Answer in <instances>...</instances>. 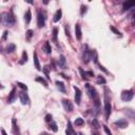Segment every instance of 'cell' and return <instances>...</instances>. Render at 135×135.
Instances as JSON below:
<instances>
[{
  "mask_svg": "<svg viewBox=\"0 0 135 135\" xmlns=\"http://www.w3.org/2000/svg\"><path fill=\"white\" fill-rule=\"evenodd\" d=\"M1 21L5 27H12L16 22L15 17L13 16L12 13H3L1 15Z\"/></svg>",
  "mask_w": 135,
  "mask_h": 135,
  "instance_id": "6da1fadb",
  "label": "cell"
},
{
  "mask_svg": "<svg viewBox=\"0 0 135 135\" xmlns=\"http://www.w3.org/2000/svg\"><path fill=\"white\" fill-rule=\"evenodd\" d=\"M111 112H112L111 102H110V99H109L108 93H105V113H106V119H109Z\"/></svg>",
  "mask_w": 135,
  "mask_h": 135,
  "instance_id": "7a4b0ae2",
  "label": "cell"
},
{
  "mask_svg": "<svg viewBox=\"0 0 135 135\" xmlns=\"http://www.w3.org/2000/svg\"><path fill=\"white\" fill-rule=\"evenodd\" d=\"M134 97V92L133 90H125V91L121 92L120 98L123 101H131Z\"/></svg>",
  "mask_w": 135,
  "mask_h": 135,
  "instance_id": "3957f363",
  "label": "cell"
},
{
  "mask_svg": "<svg viewBox=\"0 0 135 135\" xmlns=\"http://www.w3.org/2000/svg\"><path fill=\"white\" fill-rule=\"evenodd\" d=\"M86 90H87V93L90 98H92L93 100L98 98V95H97V92H96L95 88H93V86H91L90 83H87L86 85Z\"/></svg>",
  "mask_w": 135,
  "mask_h": 135,
  "instance_id": "277c9868",
  "label": "cell"
},
{
  "mask_svg": "<svg viewBox=\"0 0 135 135\" xmlns=\"http://www.w3.org/2000/svg\"><path fill=\"white\" fill-rule=\"evenodd\" d=\"M44 24H46V16H44L43 12L39 11L38 12V15H37V25L39 29H41L44 27Z\"/></svg>",
  "mask_w": 135,
  "mask_h": 135,
  "instance_id": "5b68a950",
  "label": "cell"
},
{
  "mask_svg": "<svg viewBox=\"0 0 135 135\" xmlns=\"http://www.w3.org/2000/svg\"><path fill=\"white\" fill-rule=\"evenodd\" d=\"M82 61L85 63H89L90 61V50H89V47L86 46L83 47V52H82Z\"/></svg>",
  "mask_w": 135,
  "mask_h": 135,
  "instance_id": "8992f818",
  "label": "cell"
},
{
  "mask_svg": "<svg viewBox=\"0 0 135 135\" xmlns=\"http://www.w3.org/2000/svg\"><path fill=\"white\" fill-rule=\"evenodd\" d=\"M19 99H20V101H21L22 105H29V104H30L29 95L25 93V91H22V92L19 93Z\"/></svg>",
  "mask_w": 135,
  "mask_h": 135,
  "instance_id": "52a82bcc",
  "label": "cell"
},
{
  "mask_svg": "<svg viewBox=\"0 0 135 135\" xmlns=\"http://www.w3.org/2000/svg\"><path fill=\"white\" fill-rule=\"evenodd\" d=\"M62 106L65 108V110L67 112H72L73 111V105L69 99H63L62 100Z\"/></svg>",
  "mask_w": 135,
  "mask_h": 135,
  "instance_id": "ba28073f",
  "label": "cell"
},
{
  "mask_svg": "<svg viewBox=\"0 0 135 135\" xmlns=\"http://www.w3.org/2000/svg\"><path fill=\"white\" fill-rule=\"evenodd\" d=\"M74 90H75V102L76 105H80V101H81V91L79 90L78 87L74 86Z\"/></svg>",
  "mask_w": 135,
  "mask_h": 135,
  "instance_id": "9c48e42d",
  "label": "cell"
},
{
  "mask_svg": "<svg viewBox=\"0 0 135 135\" xmlns=\"http://www.w3.org/2000/svg\"><path fill=\"white\" fill-rule=\"evenodd\" d=\"M114 125L116 127H118V128H120V129H126V128L129 126V123H128L126 119H119L117 121H115Z\"/></svg>",
  "mask_w": 135,
  "mask_h": 135,
  "instance_id": "30bf717a",
  "label": "cell"
},
{
  "mask_svg": "<svg viewBox=\"0 0 135 135\" xmlns=\"http://www.w3.org/2000/svg\"><path fill=\"white\" fill-rule=\"evenodd\" d=\"M75 35H76L77 40H81V38H82V33H81L80 24H78V23L75 25Z\"/></svg>",
  "mask_w": 135,
  "mask_h": 135,
  "instance_id": "8fae6325",
  "label": "cell"
},
{
  "mask_svg": "<svg viewBox=\"0 0 135 135\" xmlns=\"http://www.w3.org/2000/svg\"><path fill=\"white\" fill-rule=\"evenodd\" d=\"M90 59H92L96 65H98V55H97V52H96L95 50L90 51Z\"/></svg>",
  "mask_w": 135,
  "mask_h": 135,
  "instance_id": "7c38bea8",
  "label": "cell"
},
{
  "mask_svg": "<svg viewBox=\"0 0 135 135\" xmlns=\"http://www.w3.org/2000/svg\"><path fill=\"white\" fill-rule=\"evenodd\" d=\"M134 5H135V1H134V0H132V1H126V2H124L123 10L124 11H128V10L132 9Z\"/></svg>",
  "mask_w": 135,
  "mask_h": 135,
  "instance_id": "4fadbf2b",
  "label": "cell"
},
{
  "mask_svg": "<svg viewBox=\"0 0 135 135\" xmlns=\"http://www.w3.org/2000/svg\"><path fill=\"white\" fill-rule=\"evenodd\" d=\"M15 97H16V89L14 88L11 91L10 95H9V98H8V102H9V104H13V102L15 101Z\"/></svg>",
  "mask_w": 135,
  "mask_h": 135,
  "instance_id": "5bb4252c",
  "label": "cell"
},
{
  "mask_svg": "<svg viewBox=\"0 0 135 135\" xmlns=\"http://www.w3.org/2000/svg\"><path fill=\"white\" fill-rule=\"evenodd\" d=\"M66 57L63 56V55H60L59 56V59H58V66H59V68H61V69H67L66 68Z\"/></svg>",
  "mask_w": 135,
  "mask_h": 135,
  "instance_id": "9a60e30c",
  "label": "cell"
},
{
  "mask_svg": "<svg viewBox=\"0 0 135 135\" xmlns=\"http://www.w3.org/2000/svg\"><path fill=\"white\" fill-rule=\"evenodd\" d=\"M33 58H34V65H35V68H36L38 71H41L40 63H39V60H38V55H37V53H36V52H34Z\"/></svg>",
  "mask_w": 135,
  "mask_h": 135,
  "instance_id": "2e32d148",
  "label": "cell"
},
{
  "mask_svg": "<svg viewBox=\"0 0 135 135\" xmlns=\"http://www.w3.org/2000/svg\"><path fill=\"white\" fill-rule=\"evenodd\" d=\"M31 19H32V13H31V10H28L25 12L24 14V22L25 24H29L31 22Z\"/></svg>",
  "mask_w": 135,
  "mask_h": 135,
  "instance_id": "e0dca14e",
  "label": "cell"
},
{
  "mask_svg": "<svg viewBox=\"0 0 135 135\" xmlns=\"http://www.w3.org/2000/svg\"><path fill=\"white\" fill-rule=\"evenodd\" d=\"M94 110H95V114L97 115L99 113L100 110V102H99V98L94 99Z\"/></svg>",
  "mask_w": 135,
  "mask_h": 135,
  "instance_id": "ac0fdd59",
  "label": "cell"
},
{
  "mask_svg": "<svg viewBox=\"0 0 135 135\" xmlns=\"http://www.w3.org/2000/svg\"><path fill=\"white\" fill-rule=\"evenodd\" d=\"M61 16H62V11L61 10H57L56 13H55V15H54V18H53L54 22H58L61 19Z\"/></svg>",
  "mask_w": 135,
  "mask_h": 135,
  "instance_id": "d6986e66",
  "label": "cell"
},
{
  "mask_svg": "<svg viewBox=\"0 0 135 135\" xmlns=\"http://www.w3.org/2000/svg\"><path fill=\"white\" fill-rule=\"evenodd\" d=\"M56 86L58 88V90L62 93H66V87H65V83L61 82V81H56Z\"/></svg>",
  "mask_w": 135,
  "mask_h": 135,
  "instance_id": "ffe728a7",
  "label": "cell"
},
{
  "mask_svg": "<svg viewBox=\"0 0 135 135\" xmlns=\"http://www.w3.org/2000/svg\"><path fill=\"white\" fill-rule=\"evenodd\" d=\"M43 50H44V52H46L47 54H51V53H52V48H51L49 41H46V42H44Z\"/></svg>",
  "mask_w": 135,
  "mask_h": 135,
  "instance_id": "44dd1931",
  "label": "cell"
},
{
  "mask_svg": "<svg viewBox=\"0 0 135 135\" xmlns=\"http://www.w3.org/2000/svg\"><path fill=\"white\" fill-rule=\"evenodd\" d=\"M49 129L52 130L53 132H57V131H58V127H57V124L55 123V121L52 120L50 123V125H49Z\"/></svg>",
  "mask_w": 135,
  "mask_h": 135,
  "instance_id": "7402d4cb",
  "label": "cell"
},
{
  "mask_svg": "<svg viewBox=\"0 0 135 135\" xmlns=\"http://www.w3.org/2000/svg\"><path fill=\"white\" fill-rule=\"evenodd\" d=\"M16 50V46L14 43H10L8 47L5 48V51H6V53H13L14 51Z\"/></svg>",
  "mask_w": 135,
  "mask_h": 135,
  "instance_id": "603a6c76",
  "label": "cell"
},
{
  "mask_svg": "<svg viewBox=\"0 0 135 135\" xmlns=\"http://www.w3.org/2000/svg\"><path fill=\"white\" fill-rule=\"evenodd\" d=\"M36 81L42 83V85H43L44 87H46V88H48V86H49V85H48V81H47L46 79H44L43 77H40V76H39V77H36Z\"/></svg>",
  "mask_w": 135,
  "mask_h": 135,
  "instance_id": "cb8c5ba5",
  "label": "cell"
},
{
  "mask_svg": "<svg viewBox=\"0 0 135 135\" xmlns=\"http://www.w3.org/2000/svg\"><path fill=\"white\" fill-rule=\"evenodd\" d=\"M13 131H14V133L16 135H20V132H19V129H18V127L16 125V119L15 118L13 119Z\"/></svg>",
  "mask_w": 135,
  "mask_h": 135,
  "instance_id": "d4e9b609",
  "label": "cell"
},
{
  "mask_svg": "<svg viewBox=\"0 0 135 135\" xmlns=\"http://www.w3.org/2000/svg\"><path fill=\"white\" fill-rule=\"evenodd\" d=\"M74 124H75L76 127H80V126H82L83 124H85V120H83L81 117H78V118H76Z\"/></svg>",
  "mask_w": 135,
  "mask_h": 135,
  "instance_id": "484cf974",
  "label": "cell"
},
{
  "mask_svg": "<svg viewBox=\"0 0 135 135\" xmlns=\"http://www.w3.org/2000/svg\"><path fill=\"white\" fill-rule=\"evenodd\" d=\"M106 82H107V80L105 79V77H102L101 75L97 76V83H98V85H105Z\"/></svg>",
  "mask_w": 135,
  "mask_h": 135,
  "instance_id": "4316f807",
  "label": "cell"
},
{
  "mask_svg": "<svg viewBox=\"0 0 135 135\" xmlns=\"http://www.w3.org/2000/svg\"><path fill=\"white\" fill-rule=\"evenodd\" d=\"M27 61H28V53L24 51V52L22 53V59L20 61V65H23V63L27 62Z\"/></svg>",
  "mask_w": 135,
  "mask_h": 135,
  "instance_id": "83f0119b",
  "label": "cell"
},
{
  "mask_svg": "<svg viewBox=\"0 0 135 135\" xmlns=\"http://www.w3.org/2000/svg\"><path fill=\"white\" fill-rule=\"evenodd\" d=\"M87 11H88V6L87 5H85V4H82L81 6H80V15L81 16H83L87 13Z\"/></svg>",
  "mask_w": 135,
  "mask_h": 135,
  "instance_id": "f1b7e54d",
  "label": "cell"
},
{
  "mask_svg": "<svg viewBox=\"0 0 135 135\" xmlns=\"http://www.w3.org/2000/svg\"><path fill=\"white\" fill-rule=\"evenodd\" d=\"M92 127L94 128V129H96V130H97L98 128L100 127L99 123H98V121H97V119H96V118H94V119L92 120Z\"/></svg>",
  "mask_w": 135,
  "mask_h": 135,
  "instance_id": "f546056e",
  "label": "cell"
},
{
  "mask_svg": "<svg viewBox=\"0 0 135 135\" xmlns=\"http://www.w3.org/2000/svg\"><path fill=\"white\" fill-rule=\"evenodd\" d=\"M57 35H58V30L54 28L53 29V41L54 42H57Z\"/></svg>",
  "mask_w": 135,
  "mask_h": 135,
  "instance_id": "4dcf8cb0",
  "label": "cell"
},
{
  "mask_svg": "<svg viewBox=\"0 0 135 135\" xmlns=\"http://www.w3.org/2000/svg\"><path fill=\"white\" fill-rule=\"evenodd\" d=\"M79 72H80V74H81V78L82 79H88V75H87V72H85V71H83L81 68H79Z\"/></svg>",
  "mask_w": 135,
  "mask_h": 135,
  "instance_id": "1f68e13d",
  "label": "cell"
},
{
  "mask_svg": "<svg viewBox=\"0 0 135 135\" xmlns=\"http://www.w3.org/2000/svg\"><path fill=\"white\" fill-rule=\"evenodd\" d=\"M33 33H34V32L32 31V30H28V31H27V39H28V40H31L32 36H33Z\"/></svg>",
  "mask_w": 135,
  "mask_h": 135,
  "instance_id": "d6a6232c",
  "label": "cell"
},
{
  "mask_svg": "<svg viewBox=\"0 0 135 135\" xmlns=\"http://www.w3.org/2000/svg\"><path fill=\"white\" fill-rule=\"evenodd\" d=\"M110 30L112 31V32H114V33L115 34H116V35H119V36H121V34H120V32L116 29V28H115V27H113V25H111V27H110Z\"/></svg>",
  "mask_w": 135,
  "mask_h": 135,
  "instance_id": "836d02e7",
  "label": "cell"
},
{
  "mask_svg": "<svg viewBox=\"0 0 135 135\" xmlns=\"http://www.w3.org/2000/svg\"><path fill=\"white\" fill-rule=\"evenodd\" d=\"M17 86H18V87H20V88L23 90V91H27V90H28V87L25 86L24 83H22V82H19V81H18V82H17Z\"/></svg>",
  "mask_w": 135,
  "mask_h": 135,
  "instance_id": "e575fe53",
  "label": "cell"
},
{
  "mask_svg": "<svg viewBox=\"0 0 135 135\" xmlns=\"http://www.w3.org/2000/svg\"><path fill=\"white\" fill-rule=\"evenodd\" d=\"M43 72H44V74H46V76H47V78L48 79H50V76H49V67H44L43 68Z\"/></svg>",
  "mask_w": 135,
  "mask_h": 135,
  "instance_id": "d590c367",
  "label": "cell"
},
{
  "mask_svg": "<svg viewBox=\"0 0 135 135\" xmlns=\"http://www.w3.org/2000/svg\"><path fill=\"white\" fill-rule=\"evenodd\" d=\"M44 120H46L47 123H51V121H52V115H51V114H47Z\"/></svg>",
  "mask_w": 135,
  "mask_h": 135,
  "instance_id": "8d00e7d4",
  "label": "cell"
},
{
  "mask_svg": "<svg viewBox=\"0 0 135 135\" xmlns=\"http://www.w3.org/2000/svg\"><path fill=\"white\" fill-rule=\"evenodd\" d=\"M104 130H105V132H106L107 135H112V132L110 131V129H109L107 126H104Z\"/></svg>",
  "mask_w": 135,
  "mask_h": 135,
  "instance_id": "74e56055",
  "label": "cell"
},
{
  "mask_svg": "<svg viewBox=\"0 0 135 135\" xmlns=\"http://www.w3.org/2000/svg\"><path fill=\"white\" fill-rule=\"evenodd\" d=\"M66 34H67L68 37H70V30H69V27H68V25L66 27Z\"/></svg>",
  "mask_w": 135,
  "mask_h": 135,
  "instance_id": "f35d334b",
  "label": "cell"
},
{
  "mask_svg": "<svg viewBox=\"0 0 135 135\" xmlns=\"http://www.w3.org/2000/svg\"><path fill=\"white\" fill-rule=\"evenodd\" d=\"M8 34H9V33H8V31H5L4 33H3V37H2V39H3V40L6 39V36H8Z\"/></svg>",
  "mask_w": 135,
  "mask_h": 135,
  "instance_id": "ab89813d",
  "label": "cell"
},
{
  "mask_svg": "<svg viewBox=\"0 0 135 135\" xmlns=\"http://www.w3.org/2000/svg\"><path fill=\"white\" fill-rule=\"evenodd\" d=\"M98 67H99V69H100V70H102V71H104V72H105V73H108V71H107V70H106V69H105L104 67H102V66L98 65Z\"/></svg>",
  "mask_w": 135,
  "mask_h": 135,
  "instance_id": "60d3db41",
  "label": "cell"
},
{
  "mask_svg": "<svg viewBox=\"0 0 135 135\" xmlns=\"http://www.w3.org/2000/svg\"><path fill=\"white\" fill-rule=\"evenodd\" d=\"M87 75H89V76H94V73L92 72V71H88V72H87Z\"/></svg>",
  "mask_w": 135,
  "mask_h": 135,
  "instance_id": "b9f144b4",
  "label": "cell"
},
{
  "mask_svg": "<svg viewBox=\"0 0 135 135\" xmlns=\"http://www.w3.org/2000/svg\"><path fill=\"white\" fill-rule=\"evenodd\" d=\"M66 134H67V135H72V132H71V130H69L68 128H67V130H66Z\"/></svg>",
  "mask_w": 135,
  "mask_h": 135,
  "instance_id": "7bdbcfd3",
  "label": "cell"
},
{
  "mask_svg": "<svg viewBox=\"0 0 135 135\" xmlns=\"http://www.w3.org/2000/svg\"><path fill=\"white\" fill-rule=\"evenodd\" d=\"M1 133H2V135H8V133L5 132V130H4V129H1Z\"/></svg>",
  "mask_w": 135,
  "mask_h": 135,
  "instance_id": "ee69618b",
  "label": "cell"
},
{
  "mask_svg": "<svg viewBox=\"0 0 135 135\" xmlns=\"http://www.w3.org/2000/svg\"><path fill=\"white\" fill-rule=\"evenodd\" d=\"M39 135H51V134H49V133H47V132H42V133H40Z\"/></svg>",
  "mask_w": 135,
  "mask_h": 135,
  "instance_id": "f6af8a7d",
  "label": "cell"
},
{
  "mask_svg": "<svg viewBox=\"0 0 135 135\" xmlns=\"http://www.w3.org/2000/svg\"><path fill=\"white\" fill-rule=\"evenodd\" d=\"M92 135H99V134H98L97 132H93V133H92Z\"/></svg>",
  "mask_w": 135,
  "mask_h": 135,
  "instance_id": "bcb514c9",
  "label": "cell"
},
{
  "mask_svg": "<svg viewBox=\"0 0 135 135\" xmlns=\"http://www.w3.org/2000/svg\"><path fill=\"white\" fill-rule=\"evenodd\" d=\"M3 88H4V87H3V86H1V83H0V89H3Z\"/></svg>",
  "mask_w": 135,
  "mask_h": 135,
  "instance_id": "7dc6e473",
  "label": "cell"
},
{
  "mask_svg": "<svg viewBox=\"0 0 135 135\" xmlns=\"http://www.w3.org/2000/svg\"><path fill=\"white\" fill-rule=\"evenodd\" d=\"M79 135H85V134H83V133H79Z\"/></svg>",
  "mask_w": 135,
  "mask_h": 135,
  "instance_id": "c3c4849f",
  "label": "cell"
},
{
  "mask_svg": "<svg viewBox=\"0 0 135 135\" xmlns=\"http://www.w3.org/2000/svg\"><path fill=\"white\" fill-rule=\"evenodd\" d=\"M0 21H1V16H0Z\"/></svg>",
  "mask_w": 135,
  "mask_h": 135,
  "instance_id": "681fc988",
  "label": "cell"
}]
</instances>
